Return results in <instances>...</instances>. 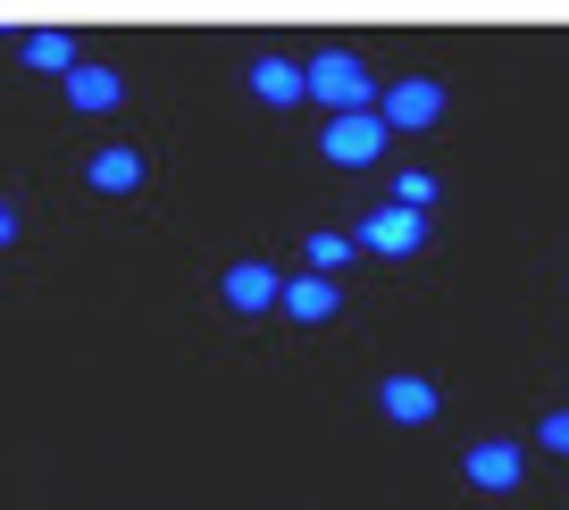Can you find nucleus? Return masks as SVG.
Wrapping results in <instances>:
<instances>
[{
    "mask_svg": "<svg viewBox=\"0 0 569 510\" xmlns=\"http://www.w3.org/2000/svg\"><path fill=\"white\" fill-rule=\"evenodd\" d=\"M302 68H310V101H327V118L377 109V84H369V68H360L352 51H319V59H302Z\"/></svg>",
    "mask_w": 569,
    "mask_h": 510,
    "instance_id": "obj_1",
    "label": "nucleus"
},
{
    "mask_svg": "<svg viewBox=\"0 0 569 510\" xmlns=\"http://www.w3.org/2000/svg\"><path fill=\"white\" fill-rule=\"evenodd\" d=\"M386 134L393 126L377 118V109H343V118H327V134H319V151L336 159V168H369L377 151H386Z\"/></svg>",
    "mask_w": 569,
    "mask_h": 510,
    "instance_id": "obj_2",
    "label": "nucleus"
},
{
    "mask_svg": "<svg viewBox=\"0 0 569 510\" xmlns=\"http://www.w3.org/2000/svg\"><path fill=\"white\" fill-rule=\"evenodd\" d=\"M419 243H427V210H410V201H386L360 218V251H377V260H410Z\"/></svg>",
    "mask_w": 569,
    "mask_h": 510,
    "instance_id": "obj_3",
    "label": "nucleus"
},
{
    "mask_svg": "<svg viewBox=\"0 0 569 510\" xmlns=\"http://www.w3.org/2000/svg\"><path fill=\"white\" fill-rule=\"evenodd\" d=\"M377 118H386L393 134H427V126L445 118V84H436V76H402L393 92H377Z\"/></svg>",
    "mask_w": 569,
    "mask_h": 510,
    "instance_id": "obj_4",
    "label": "nucleus"
},
{
    "mask_svg": "<svg viewBox=\"0 0 569 510\" xmlns=\"http://www.w3.org/2000/svg\"><path fill=\"white\" fill-rule=\"evenodd\" d=\"M461 477H469L478 493H519V477H528V452H519V443H469Z\"/></svg>",
    "mask_w": 569,
    "mask_h": 510,
    "instance_id": "obj_5",
    "label": "nucleus"
},
{
    "mask_svg": "<svg viewBox=\"0 0 569 510\" xmlns=\"http://www.w3.org/2000/svg\"><path fill=\"white\" fill-rule=\"evenodd\" d=\"M284 318H302V327H327V318L343 310V284L336 277H319V268H302V277H284V301H277Z\"/></svg>",
    "mask_w": 569,
    "mask_h": 510,
    "instance_id": "obj_6",
    "label": "nucleus"
},
{
    "mask_svg": "<svg viewBox=\"0 0 569 510\" xmlns=\"http://www.w3.org/2000/svg\"><path fill=\"white\" fill-rule=\"evenodd\" d=\"M118 101H126L118 68H101V59H76V68H68V109H76V118H109Z\"/></svg>",
    "mask_w": 569,
    "mask_h": 510,
    "instance_id": "obj_7",
    "label": "nucleus"
},
{
    "mask_svg": "<svg viewBox=\"0 0 569 510\" xmlns=\"http://www.w3.org/2000/svg\"><path fill=\"white\" fill-rule=\"evenodd\" d=\"M277 301H284V277H277V268H260V260H234V268H227V310L260 318V310H277Z\"/></svg>",
    "mask_w": 569,
    "mask_h": 510,
    "instance_id": "obj_8",
    "label": "nucleus"
},
{
    "mask_svg": "<svg viewBox=\"0 0 569 510\" xmlns=\"http://www.w3.org/2000/svg\"><path fill=\"white\" fill-rule=\"evenodd\" d=\"M251 92H260L268 109H302L310 101V68H293V59H251Z\"/></svg>",
    "mask_w": 569,
    "mask_h": 510,
    "instance_id": "obj_9",
    "label": "nucleus"
},
{
    "mask_svg": "<svg viewBox=\"0 0 569 510\" xmlns=\"http://www.w3.org/2000/svg\"><path fill=\"white\" fill-rule=\"evenodd\" d=\"M377 402H386L393 427H427V419H436V386H427V377H386Z\"/></svg>",
    "mask_w": 569,
    "mask_h": 510,
    "instance_id": "obj_10",
    "label": "nucleus"
},
{
    "mask_svg": "<svg viewBox=\"0 0 569 510\" xmlns=\"http://www.w3.org/2000/svg\"><path fill=\"white\" fill-rule=\"evenodd\" d=\"M92 193H142V151H126V142H109V151L84 159Z\"/></svg>",
    "mask_w": 569,
    "mask_h": 510,
    "instance_id": "obj_11",
    "label": "nucleus"
},
{
    "mask_svg": "<svg viewBox=\"0 0 569 510\" xmlns=\"http://www.w3.org/2000/svg\"><path fill=\"white\" fill-rule=\"evenodd\" d=\"M18 68H34V76H68V68H76V34H59V26H34V34L18 42Z\"/></svg>",
    "mask_w": 569,
    "mask_h": 510,
    "instance_id": "obj_12",
    "label": "nucleus"
},
{
    "mask_svg": "<svg viewBox=\"0 0 569 510\" xmlns=\"http://www.w3.org/2000/svg\"><path fill=\"white\" fill-rule=\"evenodd\" d=\"M352 251H360V234H336V227H327V234H310V243H302V260L319 268V277H336V268H352Z\"/></svg>",
    "mask_w": 569,
    "mask_h": 510,
    "instance_id": "obj_13",
    "label": "nucleus"
},
{
    "mask_svg": "<svg viewBox=\"0 0 569 510\" xmlns=\"http://www.w3.org/2000/svg\"><path fill=\"white\" fill-rule=\"evenodd\" d=\"M393 201H410V210H427V201H436V177H419V168H402V177H393Z\"/></svg>",
    "mask_w": 569,
    "mask_h": 510,
    "instance_id": "obj_14",
    "label": "nucleus"
},
{
    "mask_svg": "<svg viewBox=\"0 0 569 510\" xmlns=\"http://www.w3.org/2000/svg\"><path fill=\"white\" fill-rule=\"evenodd\" d=\"M536 436H545V452L569 460V410H545V427H536Z\"/></svg>",
    "mask_w": 569,
    "mask_h": 510,
    "instance_id": "obj_15",
    "label": "nucleus"
},
{
    "mask_svg": "<svg viewBox=\"0 0 569 510\" xmlns=\"http://www.w3.org/2000/svg\"><path fill=\"white\" fill-rule=\"evenodd\" d=\"M0 243H18V210L9 201H0Z\"/></svg>",
    "mask_w": 569,
    "mask_h": 510,
    "instance_id": "obj_16",
    "label": "nucleus"
}]
</instances>
